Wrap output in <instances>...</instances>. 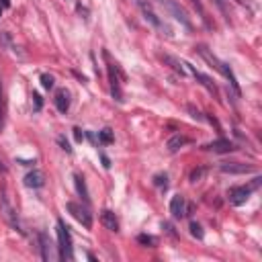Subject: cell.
Returning a JSON list of instances; mask_svg holds the SVG:
<instances>
[{"label":"cell","mask_w":262,"mask_h":262,"mask_svg":"<svg viewBox=\"0 0 262 262\" xmlns=\"http://www.w3.org/2000/svg\"><path fill=\"white\" fill-rule=\"evenodd\" d=\"M0 215H2V219H4L12 229L23 231V225H20V221H18L16 209L10 205V201H8V196H6V190H4V188L0 190Z\"/></svg>","instance_id":"5"},{"label":"cell","mask_w":262,"mask_h":262,"mask_svg":"<svg viewBox=\"0 0 262 262\" xmlns=\"http://www.w3.org/2000/svg\"><path fill=\"white\" fill-rule=\"evenodd\" d=\"M53 102H55V106H57V111L59 113H68L70 111V92L66 90V88H59L57 92H55V98H53Z\"/></svg>","instance_id":"14"},{"label":"cell","mask_w":262,"mask_h":262,"mask_svg":"<svg viewBox=\"0 0 262 262\" xmlns=\"http://www.w3.org/2000/svg\"><path fill=\"white\" fill-rule=\"evenodd\" d=\"M219 170H221V172H225V174H246V172H252L254 168H252L250 164L225 162V164H221V166H219Z\"/></svg>","instance_id":"13"},{"label":"cell","mask_w":262,"mask_h":262,"mask_svg":"<svg viewBox=\"0 0 262 262\" xmlns=\"http://www.w3.org/2000/svg\"><path fill=\"white\" fill-rule=\"evenodd\" d=\"M188 143V139L184 137V135H180V133H176V135H172L168 141H166V147H168V151H178L182 145H186Z\"/></svg>","instance_id":"17"},{"label":"cell","mask_w":262,"mask_h":262,"mask_svg":"<svg viewBox=\"0 0 262 262\" xmlns=\"http://www.w3.org/2000/svg\"><path fill=\"white\" fill-rule=\"evenodd\" d=\"M74 180H76V190H78V194L84 199V203H88V188H86L84 178H82L80 174H74Z\"/></svg>","instance_id":"18"},{"label":"cell","mask_w":262,"mask_h":262,"mask_svg":"<svg viewBox=\"0 0 262 262\" xmlns=\"http://www.w3.org/2000/svg\"><path fill=\"white\" fill-rule=\"evenodd\" d=\"M203 174H205V170H203V168H201V170H192V174H190V182H199Z\"/></svg>","instance_id":"26"},{"label":"cell","mask_w":262,"mask_h":262,"mask_svg":"<svg viewBox=\"0 0 262 262\" xmlns=\"http://www.w3.org/2000/svg\"><path fill=\"white\" fill-rule=\"evenodd\" d=\"M100 223L108 229V231H119V219H117V215L111 211V209H104L102 213H100Z\"/></svg>","instance_id":"15"},{"label":"cell","mask_w":262,"mask_h":262,"mask_svg":"<svg viewBox=\"0 0 262 262\" xmlns=\"http://www.w3.org/2000/svg\"><path fill=\"white\" fill-rule=\"evenodd\" d=\"M154 184L160 186V188H166L168 186V176L166 174H156L154 176Z\"/></svg>","instance_id":"24"},{"label":"cell","mask_w":262,"mask_h":262,"mask_svg":"<svg viewBox=\"0 0 262 262\" xmlns=\"http://www.w3.org/2000/svg\"><path fill=\"white\" fill-rule=\"evenodd\" d=\"M170 213H172L174 219L186 217L188 209H186V201H184L182 194H174V196H172V201H170Z\"/></svg>","instance_id":"11"},{"label":"cell","mask_w":262,"mask_h":262,"mask_svg":"<svg viewBox=\"0 0 262 262\" xmlns=\"http://www.w3.org/2000/svg\"><path fill=\"white\" fill-rule=\"evenodd\" d=\"M135 4H137V8L141 10V14H143V18L147 20V25H151L156 31H160L162 35H166V37H170L172 35V29L164 23V18H160L158 16V12L154 10V6H151V0H133Z\"/></svg>","instance_id":"2"},{"label":"cell","mask_w":262,"mask_h":262,"mask_svg":"<svg viewBox=\"0 0 262 262\" xmlns=\"http://www.w3.org/2000/svg\"><path fill=\"white\" fill-rule=\"evenodd\" d=\"M57 250H59V260H74V248H72V235L68 225L57 219Z\"/></svg>","instance_id":"4"},{"label":"cell","mask_w":262,"mask_h":262,"mask_svg":"<svg viewBox=\"0 0 262 262\" xmlns=\"http://www.w3.org/2000/svg\"><path fill=\"white\" fill-rule=\"evenodd\" d=\"M164 61L166 63H170L180 76H184L186 74V70H184V61H180V59H176V57H172V55H164Z\"/></svg>","instance_id":"19"},{"label":"cell","mask_w":262,"mask_h":262,"mask_svg":"<svg viewBox=\"0 0 262 262\" xmlns=\"http://www.w3.org/2000/svg\"><path fill=\"white\" fill-rule=\"evenodd\" d=\"M4 121H6V98H4V90L0 84V133L4 129Z\"/></svg>","instance_id":"20"},{"label":"cell","mask_w":262,"mask_h":262,"mask_svg":"<svg viewBox=\"0 0 262 262\" xmlns=\"http://www.w3.org/2000/svg\"><path fill=\"white\" fill-rule=\"evenodd\" d=\"M25 184H27L29 188H41V186L45 184V176H43V172H41V170H33V172H29V174L25 176Z\"/></svg>","instance_id":"16"},{"label":"cell","mask_w":262,"mask_h":262,"mask_svg":"<svg viewBox=\"0 0 262 262\" xmlns=\"http://www.w3.org/2000/svg\"><path fill=\"white\" fill-rule=\"evenodd\" d=\"M8 6H10V2H8V0H0V14H2V10H4V8H8Z\"/></svg>","instance_id":"32"},{"label":"cell","mask_w":262,"mask_h":262,"mask_svg":"<svg viewBox=\"0 0 262 262\" xmlns=\"http://www.w3.org/2000/svg\"><path fill=\"white\" fill-rule=\"evenodd\" d=\"M59 143H61V149H66V151H72V147L68 145V141H66L63 137H59Z\"/></svg>","instance_id":"30"},{"label":"cell","mask_w":262,"mask_h":262,"mask_svg":"<svg viewBox=\"0 0 262 262\" xmlns=\"http://www.w3.org/2000/svg\"><path fill=\"white\" fill-rule=\"evenodd\" d=\"M113 131L111 129H102V131H98V143H113Z\"/></svg>","instance_id":"21"},{"label":"cell","mask_w":262,"mask_h":262,"mask_svg":"<svg viewBox=\"0 0 262 262\" xmlns=\"http://www.w3.org/2000/svg\"><path fill=\"white\" fill-rule=\"evenodd\" d=\"M66 207H68V211L72 213V217H74L76 221H80L86 229L92 227V213H90V209H88L86 205H80V203H68Z\"/></svg>","instance_id":"7"},{"label":"cell","mask_w":262,"mask_h":262,"mask_svg":"<svg viewBox=\"0 0 262 262\" xmlns=\"http://www.w3.org/2000/svg\"><path fill=\"white\" fill-rule=\"evenodd\" d=\"M192 4H194L199 10H201V18L205 20V10H203V4H201V0H192Z\"/></svg>","instance_id":"28"},{"label":"cell","mask_w":262,"mask_h":262,"mask_svg":"<svg viewBox=\"0 0 262 262\" xmlns=\"http://www.w3.org/2000/svg\"><path fill=\"white\" fill-rule=\"evenodd\" d=\"M205 149H209V151H213V154H227V151H231V149H235V147H233V143H231L229 139L219 137V139H215V141L207 143V145H205Z\"/></svg>","instance_id":"12"},{"label":"cell","mask_w":262,"mask_h":262,"mask_svg":"<svg viewBox=\"0 0 262 262\" xmlns=\"http://www.w3.org/2000/svg\"><path fill=\"white\" fill-rule=\"evenodd\" d=\"M184 70H188V72H190V74H192V76H194V78L199 80V84H201L203 88H207V90H209L211 94H215V96L219 94V92H217V86H215V84L211 82V78H209V76H205L203 72H199V70H196L194 66H190L188 61H184Z\"/></svg>","instance_id":"10"},{"label":"cell","mask_w":262,"mask_h":262,"mask_svg":"<svg viewBox=\"0 0 262 262\" xmlns=\"http://www.w3.org/2000/svg\"><path fill=\"white\" fill-rule=\"evenodd\" d=\"M137 242H139V244H143V246H149V248H154V246L158 244V237H154V235H147V233H141V235H137Z\"/></svg>","instance_id":"22"},{"label":"cell","mask_w":262,"mask_h":262,"mask_svg":"<svg viewBox=\"0 0 262 262\" xmlns=\"http://www.w3.org/2000/svg\"><path fill=\"white\" fill-rule=\"evenodd\" d=\"M260 184H262V178L256 176L248 186H246V184H242V186H231V188L227 190V199H229V203L235 205V207H237V205H244V203L250 199V194H252Z\"/></svg>","instance_id":"3"},{"label":"cell","mask_w":262,"mask_h":262,"mask_svg":"<svg viewBox=\"0 0 262 262\" xmlns=\"http://www.w3.org/2000/svg\"><path fill=\"white\" fill-rule=\"evenodd\" d=\"M41 86H43L45 90L53 88V76H49V74H41Z\"/></svg>","instance_id":"25"},{"label":"cell","mask_w":262,"mask_h":262,"mask_svg":"<svg viewBox=\"0 0 262 262\" xmlns=\"http://www.w3.org/2000/svg\"><path fill=\"white\" fill-rule=\"evenodd\" d=\"M190 233H192V237H196V239H203V227L196 223V221H190Z\"/></svg>","instance_id":"23"},{"label":"cell","mask_w":262,"mask_h":262,"mask_svg":"<svg viewBox=\"0 0 262 262\" xmlns=\"http://www.w3.org/2000/svg\"><path fill=\"white\" fill-rule=\"evenodd\" d=\"M119 66L117 63H108V80H111V92H113V98L117 102H123V90H121V82H119Z\"/></svg>","instance_id":"9"},{"label":"cell","mask_w":262,"mask_h":262,"mask_svg":"<svg viewBox=\"0 0 262 262\" xmlns=\"http://www.w3.org/2000/svg\"><path fill=\"white\" fill-rule=\"evenodd\" d=\"M196 51H199V55L211 66V68H215L221 76H225L227 80H229V84H231V88H233V92L239 96V86H237V82H235V76H233V72H231V68L227 66V63H223L215 53H211V49L209 47H205V45H199L196 47Z\"/></svg>","instance_id":"1"},{"label":"cell","mask_w":262,"mask_h":262,"mask_svg":"<svg viewBox=\"0 0 262 262\" xmlns=\"http://www.w3.org/2000/svg\"><path fill=\"white\" fill-rule=\"evenodd\" d=\"M74 137H76V139L80 141V139L84 137V133H82V129H78V127H76V129H74Z\"/></svg>","instance_id":"31"},{"label":"cell","mask_w":262,"mask_h":262,"mask_svg":"<svg viewBox=\"0 0 262 262\" xmlns=\"http://www.w3.org/2000/svg\"><path fill=\"white\" fill-rule=\"evenodd\" d=\"M33 100H35V111H41V106H43V100H41V96H39L37 92H33Z\"/></svg>","instance_id":"27"},{"label":"cell","mask_w":262,"mask_h":262,"mask_svg":"<svg viewBox=\"0 0 262 262\" xmlns=\"http://www.w3.org/2000/svg\"><path fill=\"white\" fill-rule=\"evenodd\" d=\"M168 14H172L182 27H186V29H192V23H190V16H188V12L176 2V0H156Z\"/></svg>","instance_id":"6"},{"label":"cell","mask_w":262,"mask_h":262,"mask_svg":"<svg viewBox=\"0 0 262 262\" xmlns=\"http://www.w3.org/2000/svg\"><path fill=\"white\" fill-rule=\"evenodd\" d=\"M39 248H41V258H43V260H59L57 246L53 244V239H51L45 231L39 233Z\"/></svg>","instance_id":"8"},{"label":"cell","mask_w":262,"mask_h":262,"mask_svg":"<svg viewBox=\"0 0 262 262\" xmlns=\"http://www.w3.org/2000/svg\"><path fill=\"white\" fill-rule=\"evenodd\" d=\"M188 111L192 113V117H194V119H201V121H203V115H201L199 111H194V106H188Z\"/></svg>","instance_id":"29"}]
</instances>
